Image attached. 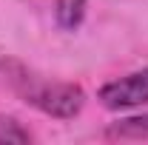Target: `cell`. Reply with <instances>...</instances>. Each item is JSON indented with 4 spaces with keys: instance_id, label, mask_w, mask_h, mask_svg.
Instances as JSON below:
<instances>
[{
    "instance_id": "cell-4",
    "label": "cell",
    "mask_w": 148,
    "mask_h": 145,
    "mask_svg": "<svg viewBox=\"0 0 148 145\" xmlns=\"http://www.w3.org/2000/svg\"><path fill=\"white\" fill-rule=\"evenodd\" d=\"M86 6H88V0H54L57 26L66 29V31H74L86 17Z\"/></svg>"
},
{
    "instance_id": "cell-5",
    "label": "cell",
    "mask_w": 148,
    "mask_h": 145,
    "mask_svg": "<svg viewBox=\"0 0 148 145\" xmlns=\"http://www.w3.org/2000/svg\"><path fill=\"white\" fill-rule=\"evenodd\" d=\"M29 142H32V134L14 117L0 114V145H29Z\"/></svg>"
},
{
    "instance_id": "cell-1",
    "label": "cell",
    "mask_w": 148,
    "mask_h": 145,
    "mask_svg": "<svg viewBox=\"0 0 148 145\" xmlns=\"http://www.w3.org/2000/svg\"><path fill=\"white\" fill-rule=\"evenodd\" d=\"M0 71L6 77V83L17 94L23 103H29L32 108L43 111L46 117L54 120H71L77 117L86 105V94L74 83H60L51 77H43L34 68L23 66L20 60H0Z\"/></svg>"
},
{
    "instance_id": "cell-3",
    "label": "cell",
    "mask_w": 148,
    "mask_h": 145,
    "mask_svg": "<svg viewBox=\"0 0 148 145\" xmlns=\"http://www.w3.org/2000/svg\"><path fill=\"white\" fill-rule=\"evenodd\" d=\"M108 140H148V114L123 117L106 128Z\"/></svg>"
},
{
    "instance_id": "cell-2",
    "label": "cell",
    "mask_w": 148,
    "mask_h": 145,
    "mask_svg": "<svg viewBox=\"0 0 148 145\" xmlns=\"http://www.w3.org/2000/svg\"><path fill=\"white\" fill-rule=\"evenodd\" d=\"M97 97H100V103H103L106 108H111V111H125V108L148 105V68L106 83Z\"/></svg>"
}]
</instances>
